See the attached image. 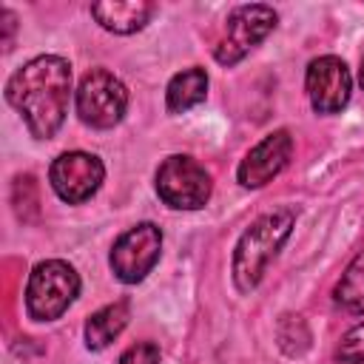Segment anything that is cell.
I'll return each mask as SVG.
<instances>
[{"label": "cell", "instance_id": "6da1fadb", "mask_svg": "<svg viewBox=\"0 0 364 364\" xmlns=\"http://www.w3.org/2000/svg\"><path fill=\"white\" fill-rule=\"evenodd\" d=\"M6 100L37 139H51L68 114L71 65L57 54H40L6 80Z\"/></svg>", "mask_w": 364, "mask_h": 364}, {"label": "cell", "instance_id": "7a4b0ae2", "mask_svg": "<svg viewBox=\"0 0 364 364\" xmlns=\"http://www.w3.org/2000/svg\"><path fill=\"white\" fill-rule=\"evenodd\" d=\"M293 225H296V210L293 208H279V210L262 213L239 236V242L233 247V264H230L233 284H236L239 293H250V290L259 287L270 262L284 247Z\"/></svg>", "mask_w": 364, "mask_h": 364}, {"label": "cell", "instance_id": "3957f363", "mask_svg": "<svg viewBox=\"0 0 364 364\" xmlns=\"http://www.w3.org/2000/svg\"><path fill=\"white\" fill-rule=\"evenodd\" d=\"M80 296V273L63 259L37 262L26 284V313L34 321H57Z\"/></svg>", "mask_w": 364, "mask_h": 364}, {"label": "cell", "instance_id": "277c9868", "mask_svg": "<svg viewBox=\"0 0 364 364\" xmlns=\"http://www.w3.org/2000/svg\"><path fill=\"white\" fill-rule=\"evenodd\" d=\"M74 105H77V117L82 125L108 131L119 125L128 111V88L114 71L91 68L77 85Z\"/></svg>", "mask_w": 364, "mask_h": 364}, {"label": "cell", "instance_id": "5b68a950", "mask_svg": "<svg viewBox=\"0 0 364 364\" xmlns=\"http://www.w3.org/2000/svg\"><path fill=\"white\" fill-rule=\"evenodd\" d=\"M213 191L210 173L188 154H171L156 168V196L173 210H199Z\"/></svg>", "mask_w": 364, "mask_h": 364}, {"label": "cell", "instance_id": "8992f818", "mask_svg": "<svg viewBox=\"0 0 364 364\" xmlns=\"http://www.w3.org/2000/svg\"><path fill=\"white\" fill-rule=\"evenodd\" d=\"M279 23V14L270 6L253 3V6H236L228 14L225 31L213 48V57L219 65H236L239 60H245Z\"/></svg>", "mask_w": 364, "mask_h": 364}, {"label": "cell", "instance_id": "52a82bcc", "mask_svg": "<svg viewBox=\"0 0 364 364\" xmlns=\"http://www.w3.org/2000/svg\"><path fill=\"white\" fill-rule=\"evenodd\" d=\"M159 253H162V230L154 222H139L114 242L108 264L122 284H136L156 267Z\"/></svg>", "mask_w": 364, "mask_h": 364}, {"label": "cell", "instance_id": "ba28073f", "mask_svg": "<svg viewBox=\"0 0 364 364\" xmlns=\"http://www.w3.org/2000/svg\"><path fill=\"white\" fill-rule=\"evenodd\" d=\"M48 182L54 193L68 205L88 202L105 182V165L97 154L88 151H65L48 168Z\"/></svg>", "mask_w": 364, "mask_h": 364}, {"label": "cell", "instance_id": "9c48e42d", "mask_svg": "<svg viewBox=\"0 0 364 364\" xmlns=\"http://www.w3.org/2000/svg\"><path fill=\"white\" fill-rule=\"evenodd\" d=\"M304 91L316 114H338L341 108H347L353 94V77L347 63L336 54L310 60L304 74Z\"/></svg>", "mask_w": 364, "mask_h": 364}, {"label": "cell", "instance_id": "30bf717a", "mask_svg": "<svg viewBox=\"0 0 364 364\" xmlns=\"http://www.w3.org/2000/svg\"><path fill=\"white\" fill-rule=\"evenodd\" d=\"M290 156H293V136L287 128H276L245 154V159L236 168V179L242 188H264L287 168Z\"/></svg>", "mask_w": 364, "mask_h": 364}, {"label": "cell", "instance_id": "8fae6325", "mask_svg": "<svg viewBox=\"0 0 364 364\" xmlns=\"http://www.w3.org/2000/svg\"><path fill=\"white\" fill-rule=\"evenodd\" d=\"M154 3L148 0H105L91 6V17L111 34H134L154 17Z\"/></svg>", "mask_w": 364, "mask_h": 364}, {"label": "cell", "instance_id": "7c38bea8", "mask_svg": "<svg viewBox=\"0 0 364 364\" xmlns=\"http://www.w3.org/2000/svg\"><path fill=\"white\" fill-rule=\"evenodd\" d=\"M128 318H131V304H128L125 299L100 307V310L91 313L88 321H85V347L94 350V353L105 350V347L128 327Z\"/></svg>", "mask_w": 364, "mask_h": 364}, {"label": "cell", "instance_id": "4fadbf2b", "mask_svg": "<svg viewBox=\"0 0 364 364\" xmlns=\"http://www.w3.org/2000/svg\"><path fill=\"white\" fill-rule=\"evenodd\" d=\"M205 97H208V74L199 65L182 68L179 74L171 77L165 88V105L171 114H185L199 102H205Z\"/></svg>", "mask_w": 364, "mask_h": 364}, {"label": "cell", "instance_id": "5bb4252c", "mask_svg": "<svg viewBox=\"0 0 364 364\" xmlns=\"http://www.w3.org/2000/svg\"><path fill=\"white\" fill-rule=\"evenodd\" d=\"M336 304L353 316H361L364 313V250L347 264V270L341 273L336 290Z\"/></svg>", "mask_w": 364, "mask_h": 364}, {"label": "cell", "instance_id": "9a60e30c", "mask_svg": "<svg viewBox=\"0 0 364 364\" xmlns=\"http://www.w3.org/2000/svg\"><path fill=\"white\" fill-rule=\"evenodd\" d=\"M336 358L341 364H364V321L350 327L341 336V341L336 347Z\"/></svg>", "mask_w": 364, "mask_h": 364}, {"label": "cell", "instance_id": "2e32d148", "mask_svg": "<svg viewBox=\"0 0 364 364\" xmlns=\"http://www.w3.org/2000/svg\"><path fill=\"white\" fill-rule=\"evenodd\" d=\"M159 361H162V353L154 341H136L119 355V364H159Z\"/></svg>", "mask_w": 364, "mask_h": 364}, {"label": "cell", "instance_id": "e0dca14e", "mask_svg": "<svg viewBox=\"0 0 364 364\" xmlns=\"http://www.w3.org/2000/svg\"><path fill=\"white\" fill-rule=\"evenodd\" d=\"M0 26H3V48L9 51L11 43H14V31H17V17L11 9H3L0 11Z\"/></svg>", "mask_w": 364, "mask_h": 364}, {"label": "cell", "instance_id": "ac0fdd59", "mask_svg": "<svg viewBox=\"0 0 364 364\" xmlns=\"http://www.w3.org/2000/svg\"><path fill=\"white\" fill-rule=\"evenodd\" d=\"M358 82H361V88H364V60H361V68H358Z\"/></svg>", "mask_w": 364, "mask_h": 364}]
</instances>
